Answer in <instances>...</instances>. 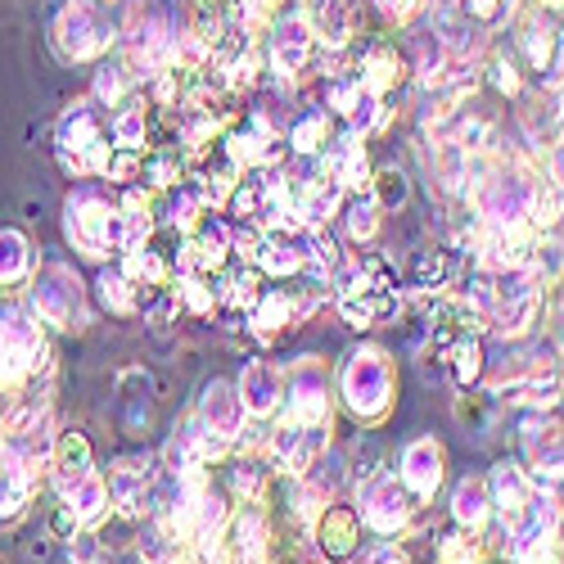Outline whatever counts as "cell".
I'll return each mask as SVG.
<instances>
[{"instance_id": "6da1fadb", "label": "cell", "mask_w": 564, "mask_h": 564, "mask_svg": "<svg viewBox=\"0 0 564 564\" xmlns=\"http://www.w3.org/2000/svg\"><path fill=\"white\" fill-rule=\"evenodd\" d=\"M64 230L77 253L86 258H109L131 249V217L100 191V185L82 181L64 204Z\"/></svg>"}, {"instance_id": "7a4b0ae2", "label": "cell", "mask_w": 564, "mask_h": 564, "mask_svg": "<svg viewBox=\"0 0 564 564\" xmlns=\"http://www.w3.org/2000/svg\"><path fill=\"white\" fill-rule=\"evenodd\" d=\"M51 41H55L59 59L86 64V59H100L113 51L118 28L100 0H64L55 23H51Z\"/></svg>"}, {"instance_id": "3957f363", "label": "cell", "mask_w": 564, "mask_h": 564, "mask_svg": "<svg viewBox=\"0 0 564 564\" xmlns=\"http://www.w3.org/2000/svg\"><path fill=\"white\" fill-rule=\"evenodd\" d=\"M339 398L357 420H380L393 406V366L384 348H357L344 357Z\"/></svg>"}, {"instance_id": "277c9868", "label": "cell", "mask_w": 564, "mask_h": 564, "mask_svg": "<svg viewBox=\"0 0 564 564\" xmlns=\"http://www.w3.org/2000/svg\"><path fill=\"white\" fill-rule=\"evenodd\" d=\"M45 366V335L36 312L0 307V389H28L32 375Z\"/></svg>"}, {"instance_id": "5b68a950", "label": "cell", "mask_w": 564, "mask_h": 564, "mask_svg": "<svg viewBox=\"0 0 564 564\" xmlns=\"http://www.w3.org/2000/svg\"><path fill=\"white\" fill-rule=\"evenodd\" d=\"M32 312L55 325V330H86L90 312H86V290L68 262H41L32 280Z\"/></svg>"}, {"instance_id": "8992f818", "label": "cell", "mask_w": 564, "mask_h": 564, "mask_svg": "<svg viewBox=\"0 0 564 564\" xmlns=\"http://www.w3.org/2000/svg\"><path fill=\"white\" fill-rule=\"evenodd\" d=\"M285 420L312 434L330 430V380H325L321 357H299L294 370L285 375Z\"/></svg>"}, {"instance_id": "52a82bcc", "label": "cell", "mask_w": 564, "mask_h": 564, "mask_svg": "<svg viewBox=\"0 0 564 564\" xmlns=\"http://www.w3.org/2000/svg\"><path fill=\"white\" fill-rule=\"evenodd\" d=\"M316 55V32H312V19L303 6L285 10V14H275L271 19V41H267V64L275 77H285L294 82L299 73H307Z\"/></svg>"}, {"instance_id": "ba28073f", "label": "cell", "mask_w": 564, "mask_h": 564, "mask_svg": "<svg viewBox=\"0 0 564 564\" xmlns=\"http://www.w3.org/2000/svg\"><path fill=\"white\" fill-rule=\"evenodd\" d=\"M357 514L361 524L375 529V533H402L415 514V497L398 484V475H370L357 492Z\"/></svg>"}, {"instance_id": "9c48e42d", "label": "cell", "mask_w": 564, "mask_h": 564, "mask_svg": "<svg viewBox=\"0 0 564 564\" xmlns=\"http://www.w3.org/2000/svg\"><path fill=\"white\" fill-rule=\"evenodd\" d=\"M475 213L488 226H524L529 221V195H533V181L520 172H492L488 181H479L475 191Z\"/></svg>"}, {"instance_id": "30bf717a", "label": "cell", "mask_w": 564, "mask_h": 564, "mask_svg": "<svg viewBox=\"0 0 564 564\" xmlns=\"http://www.w3.org/2000/svg\"><path fill=\"white\" fill-rule=\"evenodd\" d=\"M100 140H109L100 113L90 109V105H68V113L59 118V131H55V145H59V163L77 181H86V154L96 150Z\"/></svg>"}, {"instance_id": "8fae6325", "label": "cell", "mask_w": 564, "mask_h": 564, "mask_svg": "<svg viewBox=\"0 0 564 564\" xmlns=\"http://www.w3.org/2000/svg\"><path fill=\"white\" fill-rule=\"evenodd\" d=\"M524 447H529V469L542 484L564 479V415L533 411L524 420Z\"/></svg>"}, {"instance_id": "7c38bea8", "label": "cell", "mask_w": 564, "mask_h": 564, "mask_svg": "<svg viewBox=\"0 0 564 564\" xmlns=\"http://www.w3.org/2000/svg\"><path fill=\"white\" fill-rule=\"evenodd\" d=\"M312 538H316V551L330 564L352 560L357 546H361V514H357V506H339V501L321 506V514L312 520Z\"/></svg>"}, {"instance_id": "4fadbf2b", "label": "cell", "mask_w": 564, "mask_h": 564, "mask_svg": "<svg viewBox=\"0 0 564 564\" xmlns=\"http://www.w3.org/2000/svg\"><path fill=\"white\" fill-rule=\"evenodd\" d=\"M199 425L226 443H240L245 430H249V411L240 402V389H235L230 380H213L204 384V398H199Z\"/></svg>"}, {"instance_id": "5bb4252c", "label": "cell", "mask_w": 564, "mask_h": 564, "mask_svg": "<svg viewBox=\"0 0 564 564\" xmlns=\"http://www.w3.org/2000/svg\"><path fill=\"white\" fill-rule=\"evenodd\" d=\"M398 484L415 497V501H430L443 484V447L438 438H411L398 456Z\"/></svg>"}, {"instance_id": "9a60e30c", "label": "cell", "mask_w": 564, "mask_h": 564, "mask_svg": "<svg viewBox=\"0 0 564 564\" xmlns=\"http://www.w3.org/2000/svg\"><path fill=\"white\" fill-rule=\"evenodd\" d=\"M253 267L262 275H303L307 271V226H267Z\"/></svg>"}, {"instance_id": "2e32d148", "label": "cell", "mask_w": 564, "mask_h": 564, "mask_svg": "<svg viewBox=\"0 0 564 564\" xmlns=\"http://www.w3.org/2000/svg\"><path fill=\"white\" fill-rule=\"evenodd\" d=\"M339 213H344V185L330 172L316 167L312 176H299V185H294V217H299V226H325Z\"/></svg>"}, {"instance_id": "e0dca14e", "label": "cell", "mask_w": 564, "mask_h": 564, "mask_svg": "<svg viewBox=\"0 0 564 564\" xmlns=\"http://www.w3.org/2000/svg\"><path fill=\"white\" fill-rule=\"evenodd\" d=\"M240 402L249 411V420H267L285 406V370L271 366V361H249L240 375Z\"/></svg>"}, {"instance_id": "ac0fdd59", "label": "cell", "mask_w": 564, "mask_h": 564, "mask_svg": "<svg viewBox=\"0 0 564 564\" xmlns=\"http://www.w3.org/2000/svg\"><path fill=\"white\" fill-rule=\"evenodd\" d=\"M406 73H411V64H406V55L398 51L389 36L366 41V51H361V59H357V77H361L366 90H375V96H389V90H393Z\"/></svg>"}, {"instance_id": "d6986e66", "label": "cell", "mask_w": 564, "mask_h": 564, "mask_svg": "<svg viewBox=\"0 0 564 564\" xmlns=\"http://www.w3.org/2000/svg\"><path fill=\"white\" fill-rule=\"evenodd\" d=\"M524 131L538 150H555L564 140V90L560 86H546L529 96V109H524Z\"/></svg>"}, {"instance_id": "ffe728a7", "label": "cell", "mask_w": 564, "mask_h": 564, "mask_svg": "<svg viewBox=\"0 0 564 564\" xmlns=\"http://www.w3.org/2000/svg\"><path fill=\"white\" fill-rule=\"evenodd\" d=\"M325 172H330L344 191H370V159H366V150H361V135L357 131H344V135H335L330 145H325Z\"/></svg>"}, {"instance_id": "44dd1931", "label": "cell", "mask_w": 564, "mask_h": 564, "mask_svg": "<svg viewBox=\"0 0 564 564\" xmlns=\"http://www.w3.org/2000/svg\"><path fill=\"white\" fill-rule=\"evenodd\" d=\"M32 484H36V465L0 443V520H14V514L28 510Z\"/></svg>"}, {"instance_id": "7402d4cb", "label": "cell", "mask_w": 564, "mask_h": 564, "mask_svg": "<svg viewBox=\"0 0 564 564\" xmlns=\"http://www.w3.org/2000/svg\"><path fill=\"white\" fill-rule=\"evenodd\" d=\"M51 479H55V492L64 497L82 475H90L96 469V460H90V443H86V434H77V430H64V434H55V443H51Z\"/></svg>"}, {"instance_id": "603a6c76", "label": "cell", "mask_w": 564, "mask_h": 564, "mask_svg": "<svg viewBox=\"0 0 564 564\" xmlns=\"http://www.w3.org/2000/svg\"><path fill=\"white\" fill-rule=\"evenodd\" d=\"M514 41H520V51H524L529 68L546 73L551 59H555V51H560V23L551 19V10L533 6V10L520 19V36H514Z\"/></svg>"}, {"instance_id": "cb8c5ba5", "label": "cell", "mask_w": 564, "mask_h": 564, "mask_svg": "<svg viewBox=\"0 0 564 564\" xmlns=\"http://www.w3.org/2000/svg\"><path fill=\"white\" fill-rule=\"evenodd\" d=\"M68 510H73V520L77 524H86V529H96L105 514L113 510V501H109V484H105V475L100 469H90V475H82L64 497H59Z\"/></svg>"}, {"instance_id": "d4e9b609", "label": "cell", "mask_w": 564, "mask_h": 564, "mask_svg": "<svg viewBox=\"0 0 564 564\" xmlns=\"http://www.w3.org/2000/svg\"><path fill=\"white\" fill-rule=\"evenodd\" d=\"M452 520L465 529V533H484L488 520H492V488L488 479H460L456 492H452Z\"/></svg>"}, {"instance_id": "484cf974", "label": "cell", "mask_w": 564, "mask_h": 564, "mask_svg": "<svg viewBox=\"0 0 564 564\" xmlns=\"http://www.w3.org/2000/svg\"><path fill=\"white\" fill-rule=\"evenodd\" d=\"M230 560L235 564H267V551H271V524L262 510H245L235 520V533H230Z\"/></svg>"}, {"instance_id": "4316f807", "label": "cell", "mask_w": 564, "mask_h": 564, "mask_svg": "<svg viewBox=\"0 0 564 564\" xmlns=\"http://www.w3.org/2000/svg\"><path fill=\"white\" fill-rule=\"evenodd\" d=\"M299 321V303H294V290H262V299L249 307V330L271 339L280 335L285 325Z\"/></svg>"}, {"instance_id": "83f0119b", "label": "cell", "mask_w": 564, "mask_h": 564, "mask_svg": "<svg viewBox=\"0 0 564 564\" xmlns=\"http://www.w3.org/2000/svg\"><path fill=\"white\" fill-rule=\"evenodd\" d=\"M285 140H290V154H299V159H316V154H325V145L335 140L330 113H325V109H303V113L285 127Z\"/></svg>"}, {"instance_id": "f1b7e54d", "label": "cell", "mask_w": 564, "mask_h": 564, "mask_svg": "<svg viewBox=\"0 0 564 564\" xmlns=\"http://www.w3.org/2000/svg\"><path fill=\"white\" fill-rule=\"evenodd\" d=\"M398 312V290H361V294H344L339 299V316L352 330H370Z\"/></svg>"}, {"instance_id": "f546056e", "label": "cell", "mask_w": 564, "mask_h": 564, "mask_svg": "<svg viewBox=\"0 0 564 564\" xmlns=\"http://www.w3.org/2000/svg\"><path fill=\"white\" fill-rule=\"evenodd\" d=\"M447 370H452V380L460 393H469L479 380H484V370H488V357H484V344L475 335H465L447 348Z\"/></svg>"}, {"instance_id": "4dcf8cb0", "label": "cell", "mask_w": 564, "mask_h": 564, "mask_svg": "<svg viewBox=\"0 0 564 564\" xmlns=\"http://www.w3.org/2000/svg\"><path fill=\"white\" fill-rule=\"evenodd\" d=\"M529 280L538 290H551L564 280V240H555V235H538V245L529 253Z\"/></svg>"}, {"instance_id": "1f68e13d", "label": "cell", "mask_w": 564, "mask_h": 564, "mask_svg": "<svg viewBox=\"0 0 564 564\" xmlns=\"http://www.w3.org/2000/svg\"><path fill=\"white\" fill-rule=\"evenodd\" d=\"M100 303L113 316H131V312H140V285L122 267H105L100 271Z\"/></svg>"}, {"instance_id": "d6a6232c", "label": "cell", "mask_w": 564, "mask_h": 564, "mask_svg": "<svg viewBox=\"0 0 564 564\" xmlns=\"http://www.w3.org/2000/svg\"><path fill=\"white\" fill-rule=\"evenodd\" d=\"M145 131H150V113H145V105H131V100L109 122V140L118 150H145Z\"/></svg>"}, {"instance_id": "836d02e7", "label": "cell", "mask_w": 564, "mask_h": 564, "mask_svg": "<svg viewBox=\"0 0 564 564\" xmlns=\"http://www.w3.org/2000/svg\"><path fill=\"white\" fill-rule=\"evenodd\" d=\"M32 271V249L23 230H0V285H14Z\"/></svg>"}, {"instance_id": "e575fe53", "label": "cell", "mask_w": 564, "mask_h": 564, "mask_svg": "<svg viewBox=\"0 0 564 564\" xmlns=\"http://www.w3.org/2000/svg\"><path fill=\"white\" fill-rule=\"evenodd\" d=\"M564 217V191L546 176V181H533V195H529V221L538 230H551L555 221Z\"/></svg>"}, {"instance_id": "d590c367", "label": "cell", "mask_w": 564, "mask_h": 564, "mask_svg": "<svg viewBox=\"0 0 564 564\" xmlns=\"http://www.w3.org/2000/svg\"><path fill=\"white\" fill-rule=\"evenodd\" d=\"M380 204L370 199V191L361 195V199H352L348 208H344V230H348V240H357V245H370L375 235H380Z\"/></svg>"}, {"instance_id": "8d00e7d4", "label": "cell", "mask_w": 564, "mask_h": 564, "mask_svg": "<svg viewBox=\"0 0 564 564\" xmlns=\"http://www.w3.org/2000/svg\"><path fill=\"white\" fill-rule=\"evenodd\" d=\"M370 199L380 204L384 213H393V208H402L406 199H411V185H406V172H398V167H380L370 176Z\"/></svg>"}, {"instance_id": "74e56055", "label": "cell", "mask_w": 564, "mask_h": 564, "mask_svg": "<svg viewBox=\"0 0 564 564\" xmlns=\"http://www.w3.org/2000/svg\"><path fill=\"white\" fill-rule=\"evenodd\" d=\"M131 68L127 64H105L100 73H96V100L100 105H109V109H118V105H127L131 100Z\"/></svg>"}, {"instance_id": "f35d334b", "label": "cell", "mask_w": 564, "mask_h": 564, "mask_svg": "<svg viewBox=\"0 0 564 564\" xmlns=\"http://www.w3.org/2000/svg\"><path fill=\"white\" fill-rule=\"evenodd\" d=\"M447 271H452V262H447V253H420V262H415V290H443L447 285Z\"/></svg>"}, {"instance_id": "ab89813d", "label": "cell", "mask_w": 564, "mask_h": 564, "mask_svg": "<svg viewBox=\"0 0 564 564\" xmlns=\"http://www.w3.org/2000/svg\"><path fill=\"white\" fill-rule=\"evenodd\" d=\"M488 73H492V86L501 90V96H520V90H524V77H520V68H514L506 55H492Z\"/></svg>"}, {"instance_id": "60d3db41", "label": "cell", "mask_w": 564, "mask_h": 564, "mask_svg": "<svg viewBox=\"0 0 564 564\" xmlns=\"http://www.w3.org/2000/svg\"><path fill=\"white\" fill-rule=\"evenodd\" d=\"M262 475H267L262 465L245 460V465H240V469H235V475H230V488H235V497H240V501H253V497L262 492Z\"/></svg>"}, {"instance_id": "b9f144b4", "label": "cell", "mask_w": 564, "mask_h": 564, "mask_svg": "<svg viewBox=\"0 0 564 564\" xmlns=\"http://www.w3.org/2000/svg\"><path fill=\"white\" fill-rule=\"evenodd\" d=\"M460 14L469 19V23H497L501 14H510V0H460Z\"/></svg>"}, {"instance_id": "7bdbcfd3", "label": "cell", "mask_w": 564, "mask_h": 564, "mask_svg": "<svg viewBox=\"0 0 564 564\" xmlns=\"http://www.w3.org/2000/svg\"><path fill=\"white\" fill-rule=\"evenodd\" d=\"M430 0H375V10H380L389 23H411L415 14H425Z\"/></svg>"}, {"instance_id": "ee69618b", "label": "cell", "mask_w": 564, "mask_h": 564, "mask_svg": "<svg viewBox=\"0 0 564 564\" xmlns=\"http://www.w3.org/2000/svg\"><path fill=\"white\" fill-rule=\"evenodd\" d=\"M438 555H443V564H475L479 560V546L469 542V538H447Z\"/></svg>"}, {"instance_id": "f6af8a7d", "label": "cell", "mask_w": 564, "mask_h": 564, "mask_svg": "<svg viewBox=\"0 0 564 564\" xmlns=\"http://www.w3.org/2000/svg\"><path fill=\"white\" fill-rule=\"evenodd\" d=\"M366 564H411V560H406V551L398 542H380V546L366 551Z\"/></svg>"}, {"instance_id": "bcb514c9", "label": "cell", "mask_w": 564, "mask_h": 564, "mask_svg": "<svg viewBox=\"0 0 564 564\" xmlns=\"http://www.w3.org/2000/svg\"><path fill=\"white\" fill-rule=\"evenodd\" d=\"M68 555H73L77 564H100V542H96V538H90V533H82V538H73Z\"/></svg>"}, {"instance_id": "7dc6e473", "label": "cell", "mask_w": 564, "mask_h": 564, "mask_svg": "<svg viewBox=\"0 0 564 564\" xmlns=\"http://www.w3.org/2000/svg\"><path fill=\"white\" fill-rule=\"evenodd\" d=\"M551 181H555L560 191H564V140H560V145L551 150Z\"/></svg>"}]
</instances>
